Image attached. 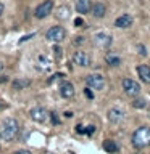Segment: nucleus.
<instances>
[{
	"instance_id": "obj_1",
	"label": "nucleus",
	"mask_w": 150,
	"mask_h": 154,
	"mask_svg": "<svg viewBox=\"0 0 150 154\" xmlns=\"http://www.w3.org/2000/svg\"><path fill=\"white\" fill-rule=\"evenodd\" d=\"M19 133V122L13 117L3 119L0 122V140L2 141H13Z\"/></svg>"
},
{
	"instance_id": "obj_2",
	"label": "nucleus",
	"mask_w": 150,
	"mask_h": 154,
	"mask_svg": "<svg viewBox=\"0 0 150 154\" xmlns=\"http://www.w3.org/2000/svg\"><path fill=\"white\" fill-rule=\"evenodd\" d=\"M131 143L135 149H145L150 146V127H139L131 137Z\"/></svg>"
},
{
	"instance_id": "obj_3",
	"label": "nucleus",
	"mask_w": 150,
	"mask_h": 154,
	"mask_svg": "<svg viewBox=\"0 0 150 154\" xmlns=\"http://www.w3.org/2000/svg\"><path fill=\"white\" fill-rule=\"evenodd\" d=\"M86 87H89L90 90H97V91H100V90H103L105 88V77L102 75V74H89V75H86Z\"/></svg>"
},
{
	"instance_id": "obj_4",
	"label": "nucleus",
	"mask_w": 150,
	"mask_h": 154,
	"mask_svg": "<svg viewBox=\"0 0 150 154\" xmlns=\"http://www.w3.org/2000/svg\"><path fill=\"white\" fill-rule=\"evenodd\" d=\"M65 37H66V31H65V27H61V26H52L45 32V38L48 42H53V43L63 42Z\"/></svg>"
},
{
	"instance_id": "obj_5",
	"label": "nucleus",
	"mask_w": 150,
	"mask_h": 154,
	"mask_svg": "<svg viewBox=\"0 0 150 154\" xmlns=\"http://www.w3.org/2000/svg\"><path fill=\"white\" fill-rule=\"evenodd\" d=\"M121 85H123V90H124V93L128 95V96H131V98L139 96V93H140V85H139L134 79L126 77V79H123V82H121Z\"/></svg>"
},
{
	"instance_id": "obj_6",
	"label": "nucleus",
	"mask_w": 150,
	"mask_h": 154,
	"mask_svg": "<svg viewBox=\"0 0 150 154\" xmlns=\"http://www.w3.org/2000/svg\"><path fill=\"white\" fill-rule=\"evenodd\" d=\"M52 10H53V0H44V2L39 3L36 7V10H34V16L37 19H44L52 13Z\"/></svg>"
},
{
	"instance_id": "obj_7",
	"label": "nucleus",
	"mask_w": 150,
	"mask_h": 154,
	"mask_svg": "<svg viewBox=\"0 0 150 154\" xmlns=\"http://www.w3.org/2000/svg\"><path fill=\"white\" fill-rule=\"evenodd\" d=\"M71 61H73V64H76L79 67L90 66V56H89V53L84 51V50H76L74 53H73Z\"/></svg>"
},
{
	"instance_id": "obj_8",
	"label": "nucleus",
	"mask_w": 150,
	"mask_h": 154,
	"mask_svg": "<svg viewBox=\"0 0 150 154\" xmlns=\"http://www.w3.org/2000/svg\"><path fill=\"white\" fill-rule=\"evenodd\" d=\"M52 66H53V63H52V60H50L47 55H39V56L36 58V64H34L36 71L47 74V72L52 71Z\"/></svg>"
},
{
	"instance_id": "obj_9",
	"label": "nucleus",
	"mask_w": 150,
	"mask_h": 154,
	"mask_svg": "<svg viewBox=\"0 0 150 154\" xmlns=\"http://www.w3.org/2000/svg\"><path fill=\"white\" fill-rule=\"evenodd\" d=\"M48 111L44 108V106H36V108H32L31 109V112H29V116H31V119L34 120V122H37V124H44L47 120L48 117Z\"/></svg>"
},
{
	"instance_id": "obj_10",
	"label": "nucleus",
	"mask_w": 150,
	"mask_h": 154,
	"mask_svg": "<svg viewBox=\"0 0 150 154\" xmlns=\"http://www.w3.org/2000/svg\"><path fill=\"white\" fill-rule=\"evenodd\" d=\"M106 117H108V122L110 124H121L123 122V119H124V111L121 109V108H111L108 112H106Z\"/></svg>"
},
{
	"instance_id": "obj_11",
	"label": "nucleus",
	"mask_w": 150,
	"mask_h": 154,
	"mask_svg": "<svg viewBox=\"0 0 150 154\" xmlns=\"http://www.w3.org/2000/svg\"><path fill=\"white\" fill-rule=\"evenodd\" d=\"M94 43L99 48H108L111 43H113V38H111V35H108V34H105V32H99L94 37Z\"/></svg>"
},
{
	"instance_id": "obj_12",
	"label": "nucleus",
	"mask_w": 150,
	"mask_h": 154,
	"mask_svg": "<svg viewBox=\"0 0 150 154\" xmlns=\"http://www.w3.org/2000/svg\"><path fill=\"white\" fill-rule=\"evenodd\" d=\"M60 95L65 100L73 98V96H74V85H73L70 80H61V84H60Z\"/></svg>"
},
{
	"instance_id": "obj_13",
	"label": "nucleus",
	"mask_w": 150,
	"mask_h": 154,
	"mask_svg": "<svg viewBox=\"0 0 150 154\" xmlns=\"http://www.w3.org/2000/svg\"><path fill=\"white\" fill-rule=\"evenodd\" d=\"M105 63L110 67H118V66H121V56L116 51H106L105 53Z\"/></svg>"
},
{
	"instance_id": "obj_14",
	"label": "nucleus",
	"mask_w": 150,
	"mask_h": 154,
	"mask_svg": "<svg viewBox=\"0 0 150 154\" xmlns=\"http://www.w3.org/2000/svg\"><path fill=\"white\" fill-rule=\"evenodd\" d=\"M135 71H137L139 79L142 80L144 84H150V66H147V64H139Z\"/></svg>"
},
{
	"instance_id": "obj_15",
	"label": "nucleus",
	"mask_w": 150,
	"mask_h": 154,
	"mask_svg": "<svg viewBox=\"0 0 150 154\" xmlns=\"http://www.w3.org/2000/svg\"><path fill=\"white\" fill-rule=\"evenodd\" d=\"M90 11H92V16H94V18L100 19V18H103L106 14V7L102 2H97V3H92Z\"/></svg>"
},
{
	"instance_id": "obj_16",
	"label": "nucleus",
	"mask_w": 150,
	"mask_h": 154,
	"mask_svg": "<svg viewBox=\"0 0 150 154\" xmlns=\"http://www.w3.org/2000/svg\"><path fill=\"white\" fill-rule=\"evenodd\" d=\"M131 24H132V18L129 14H121V16L115 19V26L118 29H128L131 27Z\"/></svg>"
},
{
	"instance_id": "obj_17",
	"label": "nucleus",
	"mask_w": 150,
	"mask_h": 154,
	"mask_svg": "<svg viewBox=\"0 0 150 154\" xmlns=\"http://www.w3.org/2000/svg\"><path fill=\"white\" fill-rule=\"evenodd\" d=\"M92 8L90 0H76V11L81 14H87Z\"/></svg>"
},
{
	"instance_id": "obj_18",
	"label": "nucleus",
	"mask_w": 150,
	"mask_h": 154,
	"mask_svg": "<svg viewBox=\"0 0 150 154\" xmlns=\"http://www.w3.org/2000/svg\"><path fill=\"white\" fill-rule=\"evenodd\" d=\"M103 149L108 154H116L119 151V146H118V143H116L115 140H105L103 141Z\"/></svg>"
},
{
	"instance_id": "obj_19",
	"label": "nucleus",
	"mask_w": 150,
	"mask_h": 154,
	"mask_svg": "<svg viewBox=\"0 0 150 154\" xmlns=\"http://www.w3.org/2000/svg\"><path fill=\"white\" fill-rule=\"evenodd\" d=\"M29 84H31V82L26 80V79H15L11 82V88L13 90H23V88H26V87H29Z\"/></svg>"
},
{
	"instance_id": "obj_20",
	"label": "nucleus",
	"mask_w": 150,
	"mask_h": 154,
	"mask_svg": "<svg viewBox=\"0 0 150 154\" xmlns=\"http://www.w3.org/2000/svg\"><path fill=\"white\" fill-rule=\"evenodd\" d=\"M57 18L58 19H68L70 18V8L68 7H60L58 8V13H57Z\"/></svg>"
},
{
	"instance_id": "obj_21",
	"label": "nucleus",
	"mask_w": 150,
	"mask_h": 154,
	"mask_svg": "<svg viewBox=\"0 0 150 154\" xmlns=\"http://www.w3.org/2000/svg\"><path fill=\"white\" fill-rule=\"evenodd\" d=\"M132 108L134 109H144V108H147V101H145L144 98H135L132 101Z\"/></svg>"
},
{
	"instance_id": "obj_22",
	"label": "nucleus",
	"mask_w": 150,
	"mask_h": 154,
	"mask_svg": "<svg viewBox=\"0 0 150 154\" xmlns=\"http://www.w3.org/2000/svg\"><path fill=\"white\" fill-rule=\"evenodd\" d=\"M63 77H65V74H63V72H55V74H52V75L47 79V84L52 85V84H55L57 80H61Z\"/></svg>"
},
{
	"instance_id": "obj_23",
	"label": "nucleus",
	"mask_w": 150,
	"mask_h": 154,
	"mask_svg": "<svg viewBox=\"0 0 150 154\" xmlns=\"http://www.w3.org/2000/svg\"><path fill=\"white\" fill-rule=\"evenodd\" d=\"M84 133L92 137V135L95 133V125H87V127H84Z\"/></svg>"
},
{
	"instance_id": "obj_24",
	"label": "nucleus",
	"mask_w": 150,
	"mask_h": 154,
	"mask_svg": "<svg viewBox=\"0 0 150 154\" xmlns=\"http://www.w3.org/2000/svg\"><path fill=\"white\" fill-rule=\"evenodd\" d=\"M137 53L140 56H147V48H145V45L139 43V45H137Z\"/></svg>"
},
{
	"instance_id": "obj_25",
	"label": "nucleus",
	"mask_w": 150,
	"mask_h": 154,
	"mask_svg": "<svg viewBox=\"0 0 150 154\" xmlns=\"http://www.w3.org/2000/svg\"><path fill=\"white\" fill-rule=\"evenodd\" d=\"M48 116H50V120H52L53 125H58V124H60V119H58V114H57V112H50Z\"/></svg>"
},
{
	"instance_id": "obj_26",
	"label": "nucleus",
	"mask_w": 150,
	"mask_h": 154,
	"mask_svg": "<svg viewBox=\"0 0 150 154\" xmlns=\"http://www.w3.org/2000/svg\"><path fill=\"white\" fill-rule=\"evenodd\" d=\"M84 95H86V98H89V100H94V91H92L89 87H86L84 88Z\"/></svg>"
},
{
	"instance_id": "obj_27",
	"label": "nucleus",
	"mask_w": 150,
	"mask_h": 154,
	"mask_svg": "<svg viewBox=\"0 0 150 154\" xmlns=\"http://www.w3.org/2000/svg\"><path fill=\"white\" fill-rule=\"evenodd\" d=\"M74 26H76V27H86L84 19H82V18H76V19H74Z\"/></svg>"
},
{
	"instance_id": "obj_28",
	"label": "nucleus",
	"mask_w": 150,
	"mask_h": 154,
	"mask_svg": "<svg viewBox=\"0 0 150 154\" xmlns=\"http://www.w3.org/2000/svg\"><path fill=\"white\" fill-rule=\"evenodd\" d=\"M84 42H86V37H82V35L74 37V40H73V43H74V45H82Z\"/></svg>"
},
{
	"instance_id": "obj_29",
	"label": "nucleus",
	"mask_w": 150,
	"mask_h": 154,
	"mask_svg": "<svg viewBox=\"0 0 150 154\" xmlns=\"http://www.w3.org/2000/svg\"><path fill=\"white\" fill-rule=\"evenodd\" d=\"M53 51H55V58H57V60H61V48L58 45H55V47H53Z\"/></svg>"
},
{
	"instance_id": "obj_30",
	"label": "nucleus",
	"mask_w": 150,
	"mask_h": 154,
	"mask_svg": "<svg viewBox=\"0 0 150 154\" xmlns=\"http://www.w3.org/2000/svg\"><path fill=\"white\" fill-rule=\"evenodd\" d=\"M36 34H29V35H24L23 38H19V43H23V42H26V40H29V38H32Z\"/></svg>"
},
{
	"instance_id": "obj_31",
	"label": "nucleus",
	"mask_w": 150,
	"mask_h": 154,
	"mask_svg": "<svg viewBox=\"0 0 150 154\" xmlns=\"http://www.w3.org/2000/svg\"><path fill=\"white\" fill-rule=\"evenodd\" d=\"M76 132L79 133V135H82V133H84V125L77 124V125H76Z\"/></svg>"
},
{
	"instance_id": "obj_32",
	"label": "nucleus",
	"mask_w": 150,
	"mask_h": 154,
	"mask_svg": "<svg viewBox=\"0 0 150 154\" xmlns=\"http://www.w3.org/2000/svg\"><path fill=\"white\" fill-rule=\"evenodd\" d=\"M8 82V75H0V84H7Z\"/></svg>"
},
{
	"instance_id": "obj_33",
	"label": "nucleus",
	"mask_w": 150,
	"mask_h": 154,
	"mask_svg": "<svg viewBox=\"0 0 150 154\" xmlns=\"http://www.w3.org/2000/svg\"><path fill=\"white\" fill-rule=\"evenodd\" d=\"M13 154H31V151H28V149H19V151L13 152Z\"/></svg>"
},
{
	"instance_id": "obj_34",
	"label": "nucleus",
	"mask_w": 150,
	"mask_h": 154,
	"mask_svg": "<svg viewBox=\"0 0 150 154\" xmlns=\"http://www.w3.org/2000/svg\"><path fill=\"white\" fill-rule=\"evenodd\" d=\"M65 117H66V119H71V117H73V112H71V111H66V112H65Z\"/></svg>"
},
{
	"instance_id": "obj_35",
	"label": "nucleus",
	"mask_w": 150,
	"mask_h": 154,
	"mask_svg": "<svg viewBox=\"0 0 150 154\" xmlns=\"http://www.w3.org/2000/svg\"><path fill=\"white\" fill-rule=\"evenodd\" d=\"M3 14V3H2V0H0V16Z\"/></svg>"
},
{
	"instance_id": "obj_36",
	"label": "nucleus",
	"mask_w": 150,
	"mask_h": 154,
	"mask_svg": "<svg viewBox=\"0 0 150 154\" xmlns=\"http://www.w3.org/2000/svg\"><path fill=\"white\" fill-rule=\"evenodd\" d=\"M5 108H7V104H5L3 101H0V111H2V109H5Z\"/></svg>"
},
{
	"instance_id": "obj_37",
	"label": "nucleus",
	"mask_w": 150,
	"mask_h": 154,
	"mask_svg": "<svg viewBox=\"0 0 150 154\" xmlns=\"http://www.w3.org/2000/svg\"><path fill=\"white\" fill-rule=\"evenodd\" d=\"M2 69H3V63L0 61V71H2Z\"/></svg>"
}]
</instances>
